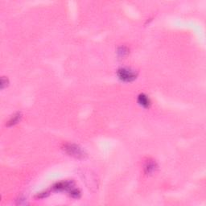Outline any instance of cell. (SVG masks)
Returning a JSON list of instances; mask_svg holds the SVG:
<instances>
[{
    "mask_svg": "<svg viewBox=\"0 0 206 206\" xmlns=\"http://www.w3.org/2000/svg\"><path fill=\"white\" fill-rule=\"evenodd\" d=\"M138 103L141 106L144 107V108H149L151 105V101H150L149 97L147 95L142 93L139 94L138 97Z\"/></svg>",
    "mask_w": 206,
    "mask_h": 206,
    "instance_id": "obj_4",
    "label": "cell"
},
{
    "mask_svg": "<svg viewBox=\"0 0 206 206\" xmlns=\"http://www.w3.org/2000/svg\"><path fill=\"white\" fill-rule=\"evenodd\" d=\"M70 196L73 197V198H79L81 196V192L79 189H74L73 188L71 190H70Z\"/></svg>",
    "mask_w": 206,
    "mask_h": 206,
    "instance_id": "obj_8",
    "label": "cell"
},
{
    "mask_svg": "<svg viewBox=\"0 0 206 206\" xmlns=\"http://www.w3.org/2000/svg\"><path fill=\"white\" fill-rule=\"evenodd\" d=\"M73 186H74L73 181L66 180V181H61V182H59V183L56 184V185L53 186V189H54V190H57V191L71 190Z\"/></svg>",
    "mask_w": 206,
    "mask_h": 206,
    "instance_id": "obj_3",
    "label": "cell"
},
{
    "mask_svg": "<svg viewBox=\"0 0 206 206\" xmlns=\"http://www.w3.org/2000/svg\"><path fill=\"white\" fill-rule=\"evenodd\" d=\"M117 75L121 81L131 82L137 78V73L130 68H121L117 71Z\"/></svg>",
    "mask_w": 206,
    "mask_h": 206,
    "instance_id": "obj_2",
    "label": "cell"
},
{
    "mask_svg": "<svg viewBox=\"0 0 206 206\" xmlns=\"http://www.w3.org/2000/svg\"><path fill=\"white\" fill-rule=\"evenodd\" d=\"M22 118V115L21 113H17L16 115H14L10 119V120L8 121L7 123V126H13V125H16V123H18L20 121Z\"/></svg>",
    "mask_w": 206,
    "mask_h": 206,
    "instance_id": "obj_5",
    "label": "cell"
},
{
    "mask_svg": "<svg viewBox=\"0 0 206 206\" xmlns=\"http://www.w3.org/2000/svg\"><path fill=\"white\" fill-rule=\"evenodd\" d=\"M63 149L70 156L76 158V159H85L86 157V152L77 144L66 143L63 147Z\"/></svg>",
    "mask_w": 206,
    "mask_h": 206,
    "instance_id": "obj_1",
    "label": "cell"
},
{
    "mask_svg": "<svg viewBox=\"0 0 206 206\" xmlns=\"http://www.w3.org/2000/svg\"><path fill=\"white\" fill-rule=\"evenodd\" d=\"M128 53H129V50L126 47H124V46L120 47V48L118 49V54H119L120 57H124L125 56H126V55L128 54Z\"/></svg>",
    "mask_w": 206,
    "mask_h": 206,
    "instance_id": "obj_7",
    "label": "cell"
},
{
    "mask_svg": "<svg viewBox=\"0 0 206 206\" xmlns=\"http://www.w3.org/2000/svg\"><path fill=\"white\" fill-rule=\"evenodd\" d=\"M156 168H157V165L154 162H148L145 166V167H144L146 174H152V172L156 171Z\"/></svg>",
    "mask_w": 206,
    "mask_h": 206,
    "instance_id": "obj_6",
    "label": "cell"
},
{
    "mask_svg": "<svg viewBox=\"0 0 206 206\" xmlns=\"http://www.w3.org/2000/svg\"><path fill=\"white\" fill-rule=\"evenodd\" d=\"M8 85V79L7 78H5V77H2L1 78V88L2 90H3L5 86H7Z\"/></svg>",
    "mask_w": 206,
    "mask_h": 206,
    "instance_id": "obj_9",
    "label": "cell"
}]
</instances>
